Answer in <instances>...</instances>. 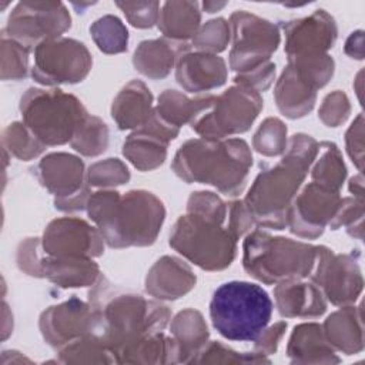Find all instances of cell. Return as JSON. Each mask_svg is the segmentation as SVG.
<instances>
[{
    "label": "cell",
    "instance_id": "cell-15",
    "mask_svg": "<svg viewBox=\"0 0 365 365\" xmlns=\"http://www.w3.org/2000/svg\"><path fill=\"white\" fill-rule=\"evenodd\" d=\"M285 34L288 60L319 56L335 43L336 24L325 10H315L309 17L289 21L285 27Z\"/></svg>",
    "mask_w": 365,
    "mask_h": 365
},
{
    "label": "cell",
    "instance_id": "cell-30",
    "mask_svg": "<svg viewBox=\"0 0 365 365\" xmlns=\"http://www.w3.org/2000/svg\"><path fill=\"white\" fill-rule=\"evenodd\" d=\"M287 128L277 118H268L261 124L255 134L254 145L258 153L265 155H277L285 150Z\"/></svg>",
    "mask_w": 365,
    "mask_h": 365
},
{
    "label": "cell",
    "instance_id": "cell-18",
    "mask_svg": "<svg viewBox=\"0 0 365 365\" xmlns=\"http://www.w3.org/2000/svg\"><path fill=\"white\" fill-rule=\"evenodd\" d=\"M195 284L191 269L177 258L164 257L157 261L145 279L147 291L164 299H175L188 292Z\"/></svg>",
    "mask_w": 365,
    "mask_h": 365
},
{
    "label": "cell",
    "instance_id": "cell-19",
    "mask_svg": "<svg viewBox=\"0 0 365 365\" xmlns=\"http://www.w3.org/2000/svg\"><path fill=\"white\" fill-rule=\"evenodd\" d=\"M279 314L284 317H317L325 311V299L312 284L284 281L275 288Z\"/></svg>",
    "mask_w": 365,
    "mask_h": 365
},
{
    "label": "cell",
    "instance_id": "cell-9",
    "mask_svg": "<svg viewBox=\"0 0 365 365\" xmlns=\"http://www.w3.org/2000/svg\"><path fill=\"white\" fill-rule=\"evenodd\" d=\"M262 107L259 94L245 86L232 87L215 97L214 110L197 117L192 130L205 138H222L227 134L244 133L250 128Z\"/></svg>",
    "mask_w": 365,
    "mask_h": 365
},
{
    "label": "cell",
    "instance_id": "cell-13",
    "mask_svg": "<svg viewBox=\"0 0 365 365\" xmlns=\"http://www.w3.org/2000/svg\"><path fill=\"white\" fill-rule=\"evenodd\" d=\"M317 269L312 281L322 288L335 305L352 304L362 289V277L355 259L348 255H335L325 247H317Z\"/></svg>",
    "mask_w": 365,
    "mask_h": 365
},
{
    "label": "cell",
    "instance_id": "cell-35",
    "mask_svg": "<svg viewBox=\"0 0 365 365\" xmlns=\"http://www.w3.org/2000/svg\"><path fill=\"white\" fill-rule=\"evenodd\" d=\"M225 6V3H204V9H205V11L207 13H214L215 10H218V9H222Z\"/></svg>",
    "mask_w": 365,
    "mask_h": 365
},
{
    "label": "cell",
    "instance_id": "cell-28",
    "mask_svg": "<svg viewBox=\"0 0 365 365\" xmlns=\"http://www.w3.org/2000/svg\"><path fill=\"white\" fill-rule=\"evenodd\" d=\"M322 148L324 154L318 160V164L312 171V177L318 180V184L338 191L346 175L345 165L335 144L322 143Z\"/></svg>",
    "mask_w": 365,
    "mask_h": 365
},
{
    "label": "cell",
    "instance_id": "cell-20",
    "mask_svg": "<svg viewBox=\"0 0 365 365\" xmlns=\"http://www.w3.org/2000/svg\"><path fill=\"white\" fill-rule=\"evenodd\" d=\"M151 93L140 81H131L113 103L111 115L121 130L144 125L151 113Z\"/></svg>",
    "mask_w": 365,
    "mask_h": 365
},
{
    "label": "cell",
    "instance_id": "cell-23",
    "mask_svg": "<svg viewBox=\"0 0 365 365\" xmlns=\"http://www.w3.org/2000/svg\"><path fill=\"white\" fill-rule=\"evenodd\" d=\"M80 160L67 154H51L40 163L38 168L41 173V182L54 194L73 195L77 194L83 181V167H71L78 164Z\"/></svg>",
    "mask_w": 365,
    "mask_h": 365
},
{
    "label": "cell",
    "instance_id": "cell-32",
    "mask_svg": "<svg viewBox=\"0 0 365 365\" xmlns=\"http://www.w3.org/2000/svg\"><path fill=\"white\" fill-rule=\"evenodd\" d=\"M130 177L127 167L117 158H108L106 163H97L90 167L88 181L93 185H115L123 184Z\"/></svg>",
    "mask_w": 365,
    "mask_h": 365
},
{
    "label": "cell",
    "instance_id": "cell-24",
    "mask_svg": "<svg viewBox=\"0 0 365 365\" xmlns=\"http://www.w3.org/2000/svg\"><path fill=\"white\" fill-rule=\"evenodd\" d=\"M200 9L197 1H168L158 14V29L165 37L187 40L195 36L200 26Z\"/></svg>",
    "mask_w": 365,
    "mask_h": 365
},
{
    "label": "cell",
    "instance_id": "cell-21",
    "mask_svg": "<svg viewBox=\"0 0 365 365\" xmlns=\"http://www.w3.org/2000/svg\"><path fill=\"white\" fill-rule=\"evenodd\" d=\"M278 108L289 118L305 115L311 111L315 101V88L304 81L292 66H288L275 91Z\"/></svg>",
    "mask_w": 365,
    "mask_h": 365
},
{
    "label": "cell",
    "instance_id": "cell-4",
    "mask_svg": "<svg viewBox=\"0 0 365 365\" xmlns=\"http://www.w3.org/2000/svg\"><path fill=\"white\" fill-rule=\"evenodd\" d=\"M272 308L268 292L258 284L230 281L214 291L210 317L212 327L224 338L252 342L265 331Z\"/></svg>",
    "mask_w": 365,
    "mask_h": 365
},
{
    "label": "cell",
    "instance_id": "cell-34",
    "mask_svg": "<svg viewBox=\"0 0 365 365\" xmlns=\"http://www.w3.org/2000/svg\"><path fill=\"white\" fill-rule=\"evenodd\" d=\"M348 113L349 104L345 94L336 91L334 94H329L324 100L321 117L329 127H336L341 121H344L348 117Z\"/></svg>",
    "mask_w": 365,
    "mask_h": 365
},
{
    "label": "cell",
    "instance_id": "cell-26",
    "mask_svg": "<svg viewBox=\"0 0 365 365\" xmlns=\"http://www.w3.org/2000/svg\"><path fill=\"white\" fill-rule=\"evenodd\" d=\"M43 272L61 287H83L94 281L98 268L86 257H54L53 261H47Z\"/></svg>",
    "mask_w": 365,
    "mask_h": 365
},
{
    "label": "cell",
    "instance_id": "cell-31",
    "mask_svg": "<svg viewBox=\"0 0 365 365\" xmlns=\"http://www.w3.org/2000/svg\"><path fill=\"white\" fill-rule=\"evenodd\" d=\"M230 38V26L224 19L208 21L200 33L195 34L194 46L202 50L221 51Z\"/></svg>",
    "mask_w": 365,
    "mask_h": 365
},
{
    "label": "cell",
    "instance_id": "cell-8",
    "mask_svg": "<svg viewBox=\"0 0 365 365\" xmlns=\"http://www.w3.org/2000/svg\"><path fill=\"white\" fill-rule=\"evenodd\" d=\"M222 220L188 211L170 235V245L202 269L215 271L228 267L235 255L237 237L222 230Z\"/></svg>",
    "mask_w": 365,
    "mask_h": 365
},
{
    "label": "cell",
    "instance_id": "cell-6",
    "mask_svg": "<svg viewBox=\"0 0 365 365\" xmlns=\"http://www.w3.org/2000/svg\"><path fill=\"white\" fill-rule=\"evenodd\" d=\"M315 258L317 247L261 231H254L244 242V268L265 284L309 275Z\"/></svg>",
    "mask_w": 365,
    "mask_h": 365
},
{
    "label": "cell",
    "instance_id": "cell-17",
    "mask_svg": "<svg viewBox=\"0 0 365 365\" xmlns=\"http://www.w3.org/2000/svg\"><path fill=\"white\" fill-rule=\"evenodd\" d=\"M225 77L224 60L210 53H184L177 66V81L192 93L220 87Z\"/></svg>",
    "mask_w": 365,
    "mask_h": 365
},
{
    "label": "cell",
    "instance_id": "cell-2",
    "mask_svg": "<svg viewBox=\"0 0 365 365\" xmlns=\"http://www.w3.org/2000/svg\"><path fill=\"white\" fill-rule=\"evenodd\" d=\"M88 214L108 245L118 248L154 242L164 220V207L145 191H130L123 200L115 191H103L90 197Z\"/></svg>",
    "mask_w": 365,
    "mask_h": 365
},
{
    "label": "cell",
    "instance_id": "cell-3",
    "mask_svg": "<svg viewBox=\"0 0 365 365\" xmlns=\"http://www.w3.org/2000/svg\"><path fill=\"white\" fill-rule=\"evenodd\" d=\"M252 157L244 140H190L175 154L173 168L187 182L212 184L227 195L242 191Z\"/></svg>",
    "mask_w": 365,
    "mask_h": 365
},
{
    "label": "cell",
    "instance_id": "cell-33",
    "mask_svg": "<svg viewBox=\"0 0 365 365\" xmlns=\"http://www.w3.org/2000/svg\"><path fill=\"white\" fill-rule=\"evenodd\" d=\"M128 21L138 29L151 27L160 14V3L158 1H137V3H117Z\"/></svg>",
    "mask_w": 365,
    "mask_h": 365
},
{
    "label": "cell",
    "instance_id": "cell-22",
    "mask_svg": "<svg viewBox=\"0 0 365 365\" xmlns=\"http://www.w3.org/2000/svg\"><path fill=\"white\" fill-rule=\"evenodd\" d=\"M188 46L167 41V40H147L143 41L134 53L135 68L151 78H161L168 74L178 53L187 51Z\"/></svg>",
    "mask_w": 365,
    "mask_h": 365
},
{
    "label": "cell",
    "instance_id": "cell-29",
    "mask_svg": "<svg viewBox=\"0 0 365 365\" xmlns=\"http://www.w3.org/2000/svg\"><path fill=\"white\" fill-rule=\"evenodd\" d=\"M76 151L84 155H97L107 147V127L96 117H87L76 137L71 140Z\"/></svg>",
    "mask_w": 365,
    "mask_h": 365
},
{
    "label": "cell",
    "instance_id": "cell-10",
    "mask_svg": "<svg viewBox=\"0 0 365 365\" xmlns=\"http://www.w3.org/2000/svg\"><path fill=\"white\" fill-rule=\"evenodd\" d=\"M91 67L86 46L73 38H51L38 43L34 51L33 78L43 84L81 81Z\"/></svg>",
    "mask_w": 365,
    "mask_h": 365
},
{
    "label": "cell",
    "instance_id": "cell-25",
    "mask_svg": "<svg viewBox=\"0 0 365 365\" xmlns=\"http://www.w3.org/2000/svg\"><path fill=\"white\" fill-rule=\"evenodd\" d=\"M214 96H207L198 100H188L185 96L177 93L175 90H165V93H163L158 98L155 114L170 125L178 128L185 121L200 117L204 110H210L214 106Z\"/></svg>",
    "mask_w": 365,
    "mask_h": 365
},
{
    "label": "cell",
    "instance_id": "cell-14",
    "mask_svg": "<svg viewBox=\"0 0 365 365\" xmlns=\"http://www.w3.org/2000/svg\"><path fill=\"white\" fill-rule=\"evenodd\" d=\"M341 198L338 191L318 182L305 187L302 194L288 210L291 231L301 237H317L322 234L325 222L338 212Z\"/></svg>",
    "mask_w": 365,
    "mask_h": 365
},
{
    "label": "cell",
    "instance_id": "cell-5",
    "mask_svg": "<svg viewBox=\"0 0 365 365\" xmlns=\"http://www.w3.org/2000/svg\"><path fill=\"white\" fill-rule=\"evenodd\" d=\"M101 284L108 295L107 281L101 278ZM94 327L93 334L110 346L124 345L135 335L140 338L143 332L163 329L168 321L167 307L147 301L138 294L113 292L106 304L94 302Z\"/></svg>",
    "mask_w": 365,
    "mask_h": 365
},
{
    "label": "cell",
    "instance_id": "cell-16",
    "mask_svg": "<svg viewBox=\"0 0 365 365\" xmlns=\"http://www.w3.org/2000/svg\"><path fill=\"white\" fill-rule=\"evenodd\" d=\"M90 227L78 220H56L44 232V250L53 257H88L100 255V237L94 232L88 237L74 240L84 234Z\"/></svg>",
    "mask_w": 365,
    "mask_h": 365
},
{
    "label": "cell",
    "instance_id": "cell-12",
    "mask_svg": "<svg viewBox=\"0 0 365 365\" xmlns=\"http://www.w3.org/2000/svg\"><path fill=\"white\" fill-rule=\"evenodd\" d=\"M70 26L71 17L60 1H20L9 17L7 31L27 47L56 38Z\"/></svg>",
    "mask_w": 365,
    "mask_h": 365
},
{
    "label": "cell",
    "instance_id": "cell-27",
    "mask_svg": "<svg viewBox=\"0 0 365 365\" xmlns=\"http://www.w3.org/2000/svg\"><path fill=\"white\" fill-rule=\"evenodd\" d=\"M90 33L98 48L104 53H121L127 50L128 33L115 16H104L90 26Z\"/></svg>",
    "mask_w": 365,
    "mask_h": 365
},
{
    "label": "cell",
    "instance_id": "cell-7",
    "mask_svg": "<svg viewBox=\"0 0 365 365\" xmlns=\"http://www.w3.org/2000/svg\"><path fill=\"white\" fill-rule=\"evenodd\" d=\"M20 108L31 134L48 145L71 141L88 117L76 97L60 90L31 88L21 97Z\"/></svg>",
    "mask_w": 365,
    "mask_h": 365
},
{
    "label": "cell",
    "instance_id": "cell-1",
    "mask_svg": "<svg viewBox=\"0 0 365 365\" xmlns=\"http://www.w3.org/2000/svg\"><path fill=\"white\" fill-rule=\"evenodd\" d=\"M317 150V143L311 137L297 134L281 163L259 173L245 198V207L252 220L275 230L287 225L289 202L315 158Z\"/></svg>",
    "mask_w": 365,
    "mask_h": 365
},
{
    "label": "cell",
    "instance_id": "cell-11",
    "mask_svg": "<svg viewBox=\"0 0 365 365\" xmlns=\"http://www.w3.org/2000/svg\"><path fill=\"white\" fill-rule=\"evenodd\" d=\"M231 27L234 46L230 61L232 70L237 71L262 66L279 43L278 29L272 23L244 10L231 16Z\"/></svg>",
    "mask_w": 365,
    "mask_h": 365
}]
</instances>
